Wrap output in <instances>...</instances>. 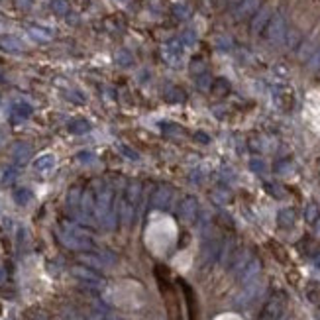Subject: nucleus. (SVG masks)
<instances>
[{"mask_svg":"<svg viewBox=\"0 0 320 320\" xmlns=\"http://www.w3.org/2000/svg\"><path fill=\"white\" fill-rule=\"evenodd\" d=\"M283 309H285V299L281 295H273L267 301V305H265V309H263L259 320H281Z\"/></svg>","mask_w":320,"mask_h":320,"instance_id":"nucleus-1","label":"nucleus"}]
</instances>
